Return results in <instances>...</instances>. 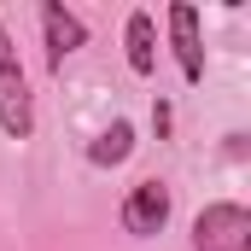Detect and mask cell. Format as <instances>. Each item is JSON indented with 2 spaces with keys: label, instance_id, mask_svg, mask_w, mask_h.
<instances>
[{
  "label": "cell",
  "instance_id": "cell-1",
  "mask_svg": "<svg viewBox=\"0 0 251 251\" xmlns=\"http://www.w3.org/2000/svg\"><path fill=\"white\" fill-rule=\"evenodd\" d=\"M0 128L12 140H29L35 134V105H29V76L18 64V47L6 35V18H0Z\"/></svg>",
  "mask_w": 251,
  "mask_h": 251
},
{
  "label": "cell",
  "instance_id": "cell-2",
  "mask_svg": "<svg viewBox=\"0 0 251 251\" xmlns=\"http://www.w3.org/2000/svg\"><path fill=\"white\" fill-rule=\"evenodd\" d=\"M193 251H251V210L222 199L193 216Z\"/></svg>",
  "mask_w": 251,
  "mask_h": 251
},
{
  "label": "cell",
  "instance_id": "cell-3",
  "mask_svg": "<svg viewBox=\"0 0 251 251\" xmlns=\"http://www.w3.org/2000/svg\"><path fill=\"white\" fill-rule=\"evenodd\" d=\"M164 222H170V187L164 181H134L123 199V228L134 240H152V234H164Z\"/></svg>",
  "mask_w": 251,
  "mask_h": 251
},
{
  "label": "cell",
  "instance_id": "cell-4",
  "mask_svg": "<svg viewBox=\"0 0 251 251\" xmlns=\"http://www.w3.org/2000/svg\"><path fill=\"white\" fill-rule=\"evenodd\" d=\"M41 35H47V64L59 70V64L70 59V53H76L82 41H88V24H82V18H76L70 6L47 0V6H41Z\"/></svg>",
  "mask_w": 251,
  "mask_h": 251
},
{
  "label": "cell",
  "instance_id": "cell-5",
  "mask_svg": "<svg viewBox=\"0 0 251 251\" xmlns=\"http://www.w3.org/2000/svg\"><path fill=\"white\" fill-rule=\"evenodd\" d=\"M170 41H176V59L187 82H204V47H199V6L176 0L170 6Z\"/></svg>",
  "mask_w": 251,
  "mask_h": 251
},
{
  "label": "cell",
  "instance_id": "cell-6",
  "mask_svg": "<svg viewBox=\"0 0 251 251\" xmlns=\"http://www.w3.org/2000/svg\"><path fill=\"white\" fill-rule=\"evenodd\" d=\"M123 41H128V70L134 76H152V64H158V35H152V18L146 12H128V24H123Z\"/></svg>",
  "mask_w": 251,
  "mask_h": 251
},
{
  "label": "cell",
  "instance_id": "cell-7",
  "mask_svg": "<svg viewBox=\"0 0 251 251\" xmlns=\"http://www.w3.org/2000/svg\"><path fill=\"white\" fill-rule=\"evenodd\" d=\"M128 152H134V128L117 117L111 128H100V140L88 146V164H100V170H105V164H123Z\"/></svg>",
  "mask_w": 251,
  "mask_h": 251
},
{
  "label": "cell",
  "instance_id": "cell-8",
  "mask_svg": "<svg viewBox=\"0 0 251 251\" xmlns=\"http://www.w3.org/2000/svg\"><path fill=\"white\" fill-rule=\"evenodd\" d=\"M152 128H158V140H164V134H170V105H164V100H158V105H152Z\"/></svg>",
  "mask_w": 251,
  "mask_h": 251
}]
</instances>
